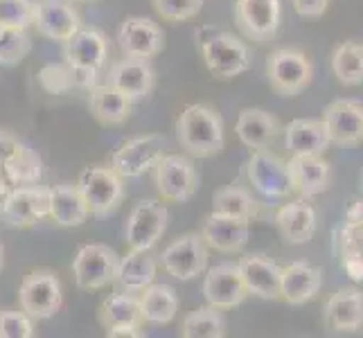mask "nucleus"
I'll use <instances>...</instances> for the list:
<instances>
[{"label":"nucleus","mask_w":363,"mask_h":338,"mask_svg":"<svg viewBox=\"0 0 363 338\" xmlns=\"http://www.w3.org/2000/svg\"><path fill=\"white\" fill-rule=\"evenodd\" d=\"M167 208L154 198L135 203L124 228V242L129 250H152L167 230Z\"/></svg>","instance_id":"nucleus-12"},{"label":"nucleus","mask_w":363,"mask_h":338,"mask_svg":"<svg viewBox=\"0 0 363 338\" xmlns=\"http://www.w3.org/2000/svg\"><path fill=\"white\" fill-rule=\"evenodd\" d=\"M0 212L11 228H30L36 221L50 217V187L39 183L16 185L3 196Z\"/></svg>","instance_id":"nucleus-10"},{"label":"nucleus","mask_w":363,"mask_h":338,"mask_svg":"<svg viewBox=\"0 0 363 338\" xmlns=\"http://www.w3.org/2000/svg\"><path fill=\"white\" fill-rule=\"evenodd\" d=\"M242 273V280L248 293L262 300H278L280 298V275L282 269L262 253L244 255L237 264Z\"/></svg>","instance_id":"nucleus-20"},{"label":"nucleus","mask_w":363,"mask_h":338,"mask_svg":"<svg viewBox=\"0 0 363 338\" xmlns=\"http://www.w3.org/2000/svg\"><path fill=\"white\" fill-rule=\"evenodd\" d=\"M89 106L93 118L104 127H118L131 113V102L108 81L91 86Z\"/></svg>","instance_id":"nucleus-29"},{"label":"nucleus","mask_w":363,"mask_h":338,"mask_svg":"<svg viewBox=\"0 0 363 338\" xmlns=\"http://www.w3.org/2000/svg\"><path fill=\"white\" fill-rule=\"evenodd\" d=\"M165 135L147 133L122 142L111 156V169L118 171L122 179H138L152 169L165 156Z\"/></svg>","instance_id":"nucleus-8"},{"label":"nucleus","mask_w":363,"mask_h":338,"mask_svg":"<svg viewBox=\"0 0 363 338\" xmlns=\"http://www.w3.org/2000/svg\"><path fill=\"white\" fill-rule=\"evenodd\" d=\"M118 41L124 57L138 59H154L165 47V34L152 18L129 16L120 25Z\"/></svg>","instance_id":"nucleus-17"},{"label":"nucleus","mask_w":363,"mask_h":338,"mask_svg":"<svg viewBox=\"0 0 363 338\" xmlns=\"http://www.w3.org/2000/svg\"><path fill=\"white\" fill-rule=\"evenodd\" d=\"M64 43V61L72 68L74 86L91 89V86H95L97 72L106 66L108 59L106 36L95 28H84L82 25Z\"/></svg>","instance_id":"nucleus-2"},{"label":"nucleus","mask_w":363,"mask_h":338,"mask_svg":"<svg viewBox=\"0 0 363 338\" xmlns=\"http://www.w3.org/2000/svg\"><path fill=\"white\" fill-rule=\"evenodd\" d=\"M185 338H221L226 334V318L217 307H199L190 311L181 325Z\"/></svg>","instance_id":"nucleus-35"},{"label":"nucleus","mask_w":363,"mask_h":338,"mask_svg":"<svg viewBox=\"0 0 363 338\" xmlns=\"http://www.w3.org/2000/svg\"><path fill=\"white\" fill-rule=\"evenodd\" d=\"M7 179H5V174H3V167H0V203H3V196L7 194Z\"/></svg>","instance_id":"nucleus-45"},{"label":"nucleus","mask_w":363,"mask_h":338,"mask_svg":"<svg viewBox=\"0 0 363 338\" xmlns=\"http://www.w3.org/2000/svg\"><path fill=\"white\" fill-rule=\"evenodd\" d=\"M323 124L332 145L354 147L363 142V106L352 99H336L325 106Z\"/></svg>","instance_id":"nucleus-15"},{"label":"nucleus","mask_w":363,"mask_h":338,"mask_svg":"<svg viewBox=\"0 0 363 338\" xmlns=\"http://www.w3.org/2000/svg\"><path fill=\"white\" fill-rule=\"evenodd\" d=\"M323 271L309 261H294L280 275V298L286 305H305L320 291Z\"/></svg>","instance_id":"nucleus-23"},{"label":"nucleus","mask_w":363,"mask_h":338,"mask_svg":"<svg viewBox=\"0 0 363 338\" xmlns=\"http://www.w3.org/2000/svg\"><path fill=\"white\" fill-rule=\"evenodd\" d=\"M177 137L190 156L208 158L223 149V120L208 104H190L177 120Z\"/></svg>","instance_id":"nucleus-1"},{"label":"nucleus","mask_w":363,"mask_h":338,"mask_svg":"<svg viewBox=\"0 0 363 338\" xmlns=\"http://www.w3.org/2000/svg\"><path fill=\"white\" fill-rule=\"evenodd\" d=\"M162 269L177 280H194L208 266V244L201 235H183L172 242L160 255Z\"/></svg>","instance_id":"nucleus-13"},{"label":"nucleus","mask_w":363,"mask_h":338,"mask_svg":"<svg viewBox=\"0 0 363 338\" xmlns=\"http://www.w3.org/2000/svg\"><path fill=\"white\" fill-rule=\"evenodd\" d=\"M32 52L28 30L0 28V66H18Z\"/></svg>","instance_id":"nucleus-37"},{"label":"nucleus","mask_w":363,"mask_h":338,"mask_svg":"<svg viewBox=\"0 0 363 338\" xmlns=\"http://www.w3.org/2000/svg\"><path fill=\"white\" fill-rule=\"evenodd\" d=\"M311 61L294 47H280L267 61L271 91L280 97H296L311 84Z\"/></svg>","instance_id":"nucleus-6"},{"label":"nucleus","mask_w":363,"mask_h":338,"mask_svg":"<svg viewBox=\"0 0 363 338\" xmlns=\"http://www.w3.org/2000/svg\"><path fill=\"white\" fill-rule=\"evenodd\" d=\"M156 280V261L147 255V250H129L120 257V266L116 275V284L120 291L140 293Z\"/></svg>","instance_id":"nucleus-30"},{"label":"nucleus","mask_w":363,"mask_h":338,"mask_svg":"<svg viewBox=\"0 0 363 338\" xmlns=\"http://www.w3.org/2000/svg\"><path fill=\"white\" fill-rule=\"evenodd\" d=\"M291 5L303 18H320L328 11L330 0H291Z\"/></svg>","instance_id":"nucleus-42"},{"label":"nucleus","mask_w":363,"mask_h":338,"mask_svg":"<svg viewBox=\"0 0 363 338\" xmlns=\"http://www.w3.org/2000/svg\"><path fill=\"white\" fill-rule=\"evenodd\" d=\"M99 322L104 325V329L116 327H140V300L135 293L118 291L104 298L102 307H99Z\"/></svg>","instance_id":"nucleus-33"},{"label":"nucleus","mask_w":363,"mask_h":338,"mask_svg":"<svg viewBox=\"0 0 363 338\" xmlns=\"http://www.w3.org/2000/svg\"><path fill=\"white\" fill-rule=\"evenodd\" d=\"M212 212L237 219H250L255 212V201L244 187H221L212 194Z\"/></svg>","instance_id":"nucleus-36"},{"label":"nucleus","mask_w":363,"mask_h":338,"mask_svg":"<svg viewBox=\"0 0 363 338\" xmlns=\"http://www.w3.org/2000/svg\"><path fill=\"white\" fill-rule=\"evenodd\" d=\"M248 235H250L248 219L219 215V212H212L210 217H206L201 228L203 242L210 248L219 250V253H240L248 244Z\"/></svg>","instance_id":"nucleus-21"},{"label":"nucleus","mask_w":363,"mask_h":338,"mask_svg":"<svg viewBox=\"0 0 363 338\" xmlns=\"http://www.w3.org/2000/svg\"><path fill=\"white\" fill-rule=\"evenodd\" d=\"M41 89L50 95H68L74 89V74L72 68L66 64H48L39 70Z\"/></svg>","instance_id":"nucleus-38"},{"label":"nucleus","mask_w":363,"mask_h":338,"mask_svg":"<svg viewBox=\"0 0 363 338\" xmlns=\"http://www.w3.org/2000/svg\"><path fill=\"white\" fill-rule=\"evenodd\" d=\"M77 3H93V0H77Z\"/></svg>","instance_id":"nucleus-47"},{"label":"nucleus","mask_w":363,"mask_h":338,"mask_svg":"<svg viewBox=\"0 0 363 338\" xmlns=\"http://www.w3.org/2000/svg\"><path fill=\"white\" fill-rule=\"evenodd\" d=\"M3 174L11 185H36L43 176V162L32 147L16 140L11 152L3 160Z\"/></svg>","instance_id":"nucleus-32"},{"label":"nucleus","mask_w":363,"mask_h":338,"mask_svg":"<svg viewBox=\"0 0 363 338\" xmlns=\"http://www.w3.org/2000/svg\"><path fill=\"white\" fill-rule=\"evenodd\" d=\"M3 264H5V250L0 246V271H3Z\"/></svg>","instance_id":"nucleus-46"},{"label":"nucleus","mask_w":363,"mask_h":338,"mask_svg":"<svg viewBox=\"0 0 363 338\" xmlns=\"http://www.w3.org/2000/svg\"><path fill=\"white\" fill-rule=\"evenodd\" d=\"M284 142L286 149L298 156V154H316L323 156L328 152L330 135L325 131L323 120H294L286 124L284 129Z\"/></svg>","instance_id":"nucleus-28"},{"label":"nucleus","mask_w":363,"mask_h":338,"mask_svg":"<svg viewBox=\"0 0 363 338\" xmlns=\"http://www.w3.org/2000/svg\"><path fill=\"white\" fill-rule=\"evenodd\" d=\"M32 25L50 41H68L82 28V18L68 0H39Z\"/></svg>","instance_id":"nucleus-16"},{"label":"nucleus","mask_w":363,"mask_h":338,"mask_svg":"<svg viewBox=\"0 0 363 338\" xmlns=\"http://www.w3.org/2000/svg\"><path fill=\"white\" fill-rule=\"evenodd\" d=\"M280 122L264 108H244L235 124V133L248 149H267L280 133Z\"/></svg>","instance_id":"nucleus-26"},{"label":"nucleus","mask_w":363,"mask_h":338,"mask_svg":"<svg viewBox=\"0 0 363 338\" xmlns=\"http://www.w3.org/2000/svg\"><path fill=\"white\" fill-rule=\"evenodd\" d=\"M246 174L250 185L267 198H284L294 192L286 162L267 149H253Z\"/></svg>","instance_id":"nucleus-14"},{"label":"nucleus","mask_w":363,"mask_h":338,"mask_svg":"<svg viewBox=\"0 0 363 338\" xmlns=\"http://www.w3.org/2000/svg\"><path fill=\"white\" fill-rule=\"evenodd\" d=\"M120 266V255L113 248L104 244H86L77 250L72 259L74 284L84 291L104 289L111 282H116Z\"/></svg>","instance_id":"nucleus-7"},{"label":"nucleus","mask_w":363,"mask_h":338,"mask_svg":"<svg viewBox=\"0 0 363 338\" xmlns=\"http://www.w3.org/2000/svg\"><path fill=\"white\" fill-rule=\"evenodd\" d=\"M32 336H34V322L23 309L0 311V338H32Z\"/></svg>","instance_id":"nucleus-40"},{"label":"nucleus","mask_w":363,"mask_h":338,"mask_svg":"<svg viewBox=\"0 0 363 338\" xmlns=\"http://www.w3.org/2000/svg\"><path fill=\"white\" fill-rule=\"evenodd\" d=\"M275 225H278L280 237L286 244L300 246L307 244L316 235L318 217L316 210L307 203V198H298V201H291L278 210Z\"/></svg>","instance_id":"nucleus-24"},{"label":"nucleus","mask_w":363,"mask_h":338,"mask_svg":"<svg viewBox=\"0 0 363 338\" xmlns=\"http://www.w3.org/2000/svg\"><path fill=\"white\" fill-rule=\"evenodd\" d=\"M201 55L210 74L221 81L240 77L253 64L248 45L237 39L235 34L221 30H212L210 36H203Z\"/></svg>","instance_id":"nucleus-3"},{"label":"nucleus","mask_w":363,"mask_h":338,"mask_svg":"<svg viewBox=\"0 0 363 338\" xmlns=\"http://www.w3.org/2000/svg\"><path fill=\"white\" fill-rule=\"evenodd\" d=\"M325 325L332 332H357L363 327V293L345 286L332 293L325 305Z\"/></svg>","instance_id":"nucleus-25"},{"label":"nucleus","mask_w":363,"mask_h":338,"mask_svg":"<svg viewBox=\"0 0 363 338\" xmlns=\"http://www.w3.org/2000/svg\"><path fill=\"white\" fill-rule=\"evenodd\" d=\"M235 23L246 39L269 43L275 39L282 21L280 0H235Z\"/></svg>","instance_id":"nucleus-11"},{"label":"nucleus","mask_w":363,"mask_h":338,"mask_svg":"<svg viewBox=\"0 0 363 338\" xmlns=\"http://www.w3.org/2000/svg\"><path fill=\"white\" fill-rule=\"evenodd\" d=\"M286 169H289L294 192L303 198L318 196L330 187V165L323 160V156L298 154L286 162Z\"/></svg>","instance_id":"nucleus-22"},{"label":"nucleus","mask_w":363,"mask_h":338,"mask_svg":"<svg viewBox=\"0 0 363 338\" xmlns=\"http://www.w3.org/2000/svg\"><path fill=\"white\" fill-rule=\"evenodd\" d=\"M154 68L149 59L124 57L108 70V84L118 89L131 104L149 97V93L154 91Z\"/></svg>","instance_id":"nucleus-18"},{"label":"nucleus","mask_w":363,"mask_h":338,"mask_svg":"<svg viewBox=\"0 0 363 338\" xmlns=\"http://www.w3.org/2000/svg\"><path fill=\"white\" fill-rule=\"evenodd\" d=\"M14 145H16V137L14 135L0 131V165H3V160L7 158V154L11 152V147H14Z\"/></svg>","instance_id":"nucleus-43"},{"label":"nucleus","mask_w":363,"mask_h":338,"mask_svg":"<svg viewBox=\"0 0 363 338\" xmlns=\"http://www.w3.org/2000/svg\"><path fill=\"white\" fill-rule=\"evenodd\" d=\"M64 293L55 271L39 269L23 278L18 289V305L32 320H48L61 309Z\"/></svg>","instance_id":"nucleus-5"},{"label":"nucleus","mask_w":363,"mask_h":338,"mask_svg":"<svg viewBox=\"0 0 363 338\" xmlns=\"http://www.w3.org/2000/svg\"><path fill=\"white\" fill-rule=\"evenodd\" d=\"M332 72L343 86L363 84V43L345 41L334 50Z\"/></svg>","instance_id":"nucleus-34"},{"label":"nucleus","mask_w":363,"mask_h":338,"mask_svg":"<svg viewBox=\"0 0 363 338\" xmlns=\"http://www.w3.org/2000/svg\"><path fill=\"white\" fill-rule=\"evenodd\" d=\"M89 215V205H86L77 185L61 183L50 187V217L55 219V223L64 225V228H77L86 223Z\"/></svg>","instance_id":"nucleus-27"},{"label":"nucleus","mask_w":363,"mask_h":338,"mask_svg":"<svg viewBox=\"0 0 363 338\" xmlns=\"http://www.w3.org/2000/svg\"><path fill=\"white\" fill-rule=\"evenodd\" d=\"M140 300V316L145 322L152 325H167L177 318L179 311V295L169 284H149L147 289L138 295Z\"/></svg>","instance_id":"nucleus-31"},{"label":"nucleus","mask_w":363,"mask_h":338,"mask_svg":"<svg viewBox=\"0 0 363 338\" xmlns=\"http://www.w3.org/2000/svg\"><path fill=\"white\" fill-rule=\"evenodd\" d=\"M106 336H111V338H138V336H143V332H138V327H116V329H106Z\"/></svg>","instance_id":"nucleus-44"},{"label":"nucleus","mask_w":363,"mask_h":338,"mask_svg":"<svg viewBox=\"0 0 363 338\" xmlns=\"http://www.w3.org/2000/svg\"><path fill=\"white\" fill-rule=\"evenodd\" d=\"M154 183L165 201L185 203L199 190V174L185 156L165 154L154 165Z\"/></svg>","instance_id":"nucleus-9"},{"label":"nucleus","mask_w":363,"mask_h":338,"mask_svg":"<svg viewBox=\"0 0 363 338\" xmlns=\"http://www.w3.org/2000/svg\"><path fill=\"white\" fill-rule=\"evenodd\" d=\"M77 187L86 205H89V212L99 219L113 215L124 198L122 176L111 167H102V165L86 167L79 174Z\"/></svg>","instance_id":"nucleus-4"},{"label":"nucleus","mask_w":363,"mask_h":338,"mask_svg":"<svg viewBox=\"0 0 363 338\" xmlns=\"http://www.w3.org/2000/svg\"><path fill=\"white\" fill-rule=\"evenodd\" d=\"M203 7V0H154V9L165 21H190Z\"/></svg>","instance_id":"nucleus-41"},{"label":"nucleus","mask_w":363,"mask_h":338,"mask_svg":"<svg viewBox=\"0 0 363 338\" xmlns=\"http://www.w3.org/2000/svg\"><path fill=\"white\" fill-rule=\"evenodd\" d=\"M34 0H0V28L28 30L34 23Z\"/></svg>","instance_id":"nucleus-39"},{"label":"nucleus","mask_w":363,"mask_h":338,"mask_svg":"<svg viewBox=\"0 0 363 338\" xmlns=\"http://www.w3.org/2000/svg\"><path fill=\"white\" fill-rule=\"evenodd\" d=\"M203 295L208 305L217 309H235L237 305H242L248 291L237 264L212 266L203 280Z\"/></svg>","instance_id":"nucleus-19"}]
</instances>
